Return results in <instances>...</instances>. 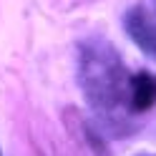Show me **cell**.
<instances>
[{"label": "cell", "mask_w": 156, "mask_h": 156, "mask_svg": "<svg viewBox=\"0 0 156 156\" xmlns=\"http://www.w3.org/2000/svg\"><path fill=\"white\" fill-rule=\"evenodd\" d=\"M123 30L149 58H156V0L131 5L123 15Z\"/></svg>", "instance_id": "2"}, {"label": "cell", "mask_w": 156, "mask_h": 156, "mask_svg": "<svg viewBox=\"0 0 156 156\" xmlns=\"http://www.w3.org/2000/svg\"><path fill=\"white\" fill-rule=\"evenodd\" d=\"M129 81L121 55L103 38L83 41L78 48V83L83 98L88 101L93 113L111 129L126 126L129 119Z\"/></svg>", "instance_id": "1"}, {"label": "cell", "mask_w": 156, "mask_h": 156, "mask_svg": "<svg viewBox=\"0 0 156 156\" xmlns=\"http://www.w3.org/2000/svg\"><path fill=\"white\" fill-rule=\"evenodd\" d=\"M156 103V76L149 71L131 73L129 81V111L144 113Z\"/></svg>", "instance_id": "3"}, {"label": "cell", "mask_w": 156, "mask_h": 156, "mask_svg": "<svg viewBox=\"0 0 156 156\" xmlns=\"http://www.w3.org/2000/svg\"><path fill=\"white\" fill-rule=\"evenodd\" d=\"M0 156H3V154H0Z\"/></svg>", "instance_id": "5"}, {"label": "cell", "mask_w": 156, "mask_h": 156, "mask_svg": "<svg viewBox=\"0 0 156 156\" xmlns=\"http://www.w3.org/2000/svg\"><path fill=\"white\" fill-rule=\"evenodd\" d=\"M141 156H151V154H141Z\"/></svg>", "instance_id": "4"}]
</instances>
